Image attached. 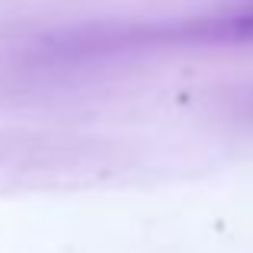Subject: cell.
Masks as SVG:
<instances>
[{
	"label": "cell",
	"instance_id": "obj_1",
	"mask_svg": "<svg viewBox=\"0 0 253 253\" xmlns=\"http://www.w3.org/2000/svg\"><path fill=\"white\" fill-rule=\"evenodd\" d=\"M202 36L221 39V42H253V6H250V10L228 13V16L209 23L202 29Z\"/></svg>",
	"mask_w": 253,
	"mask_h": 253
}]
</instances>
